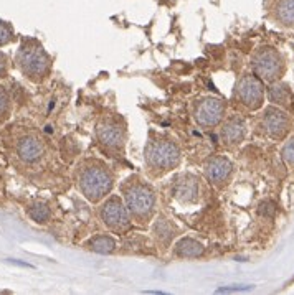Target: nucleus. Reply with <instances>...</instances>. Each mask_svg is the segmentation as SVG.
<instances>
[{
    "mask_svg": "<svg viewBox=\"0 0 294 295\" xmlns=\"http://www.w3.org/2000/svg\"><path fill=\"white\" fill-rule=\"evenodd\" d=\"M74 181L79 193L90 203H99L114 188V175L108 163L99 159H85L74 170Z\"/></svg>",
    "mask_w": 294,
    "mask_h": 295,
    "instance_id": "1",
    "label": "nucleus"
},
{
    "mask_svg": "<svg viewBox=\"0 0 294 295\" xmlns=\"http://www.w3.org/2000/svg\"><path fill=\"white\" fill-rule=\"evenodd\" d=\"M121 193L122 202L129 211L131 221L139 226H146L152 221L155 211H157V196L151 185L137 175H133L122 181Z\"/></svg>",
    "mask_w": 294,
    "mask_h": 295,
    "instance_id": "2",
    "label": "nucleus"
},
{
    "mask_svg": "<svg viewBox=\"0 0 294 295\" xmlns=\"http://www.w3.org/2000/svg\"><path fill=\"white\" fill-rule=\"evenodd\" d=\"M146 168L152 178H160L169 172L175 170L182 162V152L171 139L151 140L144 150Z\"/></svg>",
    "mask_w": 294,
    "mask_h": 295,
    "instance_id": "3",
    "label": "nucleus"
},
{
    "mask_svg": "<svg viewBox=\"0 0 294 295\" xmlns=\"http://www.w3.org/2000/svg\"><path fill=\"white\" fill-rule=\"evenodd\" d=\"M15 63L23 76L33 83H41L52 71V58L36 40L22 43Z\"/></svg>",
    "mask_w": 294,
    "mask_h": 295,
    "instance_id": "4",
    "label": "nucleus"
},
{
    "mask_svg": "<svg viewBox=\"0 0 294 295\" xmlns=\"http://www.w3.org/2000/svg\"><path fill=\"white\" fill-rule=\"evenodd\" d=\"M98 215L106 228L116 234L126 233V231L131 229V224H133L129 211L119 194H108L103 200L101 206H99Z\"/></svg>",
    "mask_w": 294,
    "mask_h": 295,
    "instance_id": "5",
    "label": "nucleus"
},
{
    "mask_svg": "<svg viewBox=\"0 0 294 295\" xmlns=\"http://www.w3.org/2000/svg\"><path fill=\"white\" fill-rule=\"evenodd\" d=\"M251 66L255 74L261 81L266 83H274L281 78V74L284 71V61L283 56L279 55L278 50L271 46H263L253 55L251 58Z\"/></svg>",
    "mask_w": 294,
    "mask_h": 295,
    "instance_id": "6",
    "label": "nucleus"
},
{
    "mask_svg": "<svg viewBox=\"0 0 294 295\" xmlns=\"http://www.w3.org/2000/svg\"><path fill=\"white\" fill-rule=\"evenodd\" d=\"M96 140L103 147L104 152L119 154L122 152L124 143H126V129L119 124V121L111 117H104L96 125Z\"/></svg>",
    "mask_w": 294,
    "mask_h": 295,
    "instance_id": "7",
    "label": "nucleus"
},
{
    "mask_svg": "<svg viewBox=\"0 0 294 295\" xmlns=\"http://www.w3.org/2000/svg\"><path fill=\"white\" fill-rule=\"evenodd\" d=\"M225 111H227V104L223 99L215 96L202 97L193 104V121L203 129L217 127L223 121Z\"/></svg>",
    "mask_w": 294,
    "mask_h": 295,
    "instance_id": "8",
    "label": "nucleus"
},
{
    "mask_svg": "<svg viewBox=\"0 0 294 295\" xmlns=\"http://www.w3.org/2000/svg\"><path fill=\"white\" fill-rule=\"evenodd\" d=\"M235 97L249 111L260 109L265 103V86L256 74H245L235 86Z\"/></svg>",
    "mask_w": 294,
    "mask_h": 295,
    "instance_id": "9",
    "label": "nucleus"
},
{
    "mask_svg": "<svg viewBox=\"0 0 294 295\" xmlns=\"http://www.w3.org/2000/svg\"><path fill=\"white\" fill-rule=\"evenodd\" d=\"M263 122H265V129H266L268 135L274 140L284 139L287 132H289V125H291L289 117H287V114L283 109L274 108V106H271V108H268L265 111Z\"/></svg>",
    "mask_w": 294,
    "mask_h": 295,
    "instance_id": "10",
    "label": "nucleus"
},
{
    "mask_svg": "<svg viewBox=\"0 0 294 295\" xmlns=\"http://www.w3.org/2000/svg\"><path fill=\"white\" fill-rule=\"evenodd\" d=\"M205 177L214 185H223L225 181L230 178L231 170H233V165L227 157L215 155L210 157V159L205 162Z\"/></svg>",
    "mask_w": 294,
    "mask_h": 295,
    "instance_id": "11",
    "label": "nucleus"
},
{
    "mask_svg": "<svg viewBox=\"0 0 294 295\" xmlns=\"http://www.w3.org/2000/svg\"><path fill=\"white\" fill-rule=\"evenodd\" d=\"M43 154H45V143L35 134L23 135L17 143V155L25 163L38 162L43 157Z\"/></svg>",
    "mask_w": 294,
    "mask_h": 295,
    "instance_id": "12",
    "label": "nucleus"
},
{
    "mask_svg": "<svg viewBox=\"0 0 294 295\" xmlns=\"http://www.w3.org/2000/svg\"><path fill=\"white\" fill-rule=\"evenodd\" d=\"M220 137L223 143L227 145H238L246 137V124L241 117L233 116L230 117L227 122L223 124V127L220 130Z\"/></svg>",
    "mask_w": 294,
    "mask_h": 295,
    "instance_id": "13",
    "label": "nucleus"
},
{
    "mask_svg": "<svg viewBox=\"0 0 294 295\" xmlns=\"http://www.w3.org/2000/svg\"><path fill=\"white\" fill-rule=\"evenodd\" d=\"M175 198H179L182 203H193L198 200L200 185L198 180L193 175H182L177 178V183L174 186Z\"/></svg>",
    "mask_w": 294,
    "mask_h": 295,
    "instance_id": "14",
    "label": "nucleus"
},
{
    "mask_svg": "<svg viewBox=\"0 0 294 295\" xmlns=\"http://www.w3.org/2000/svg\"><path fill=\"white\" fill-rule=\"evenodd\" d=\"M203 244L193 239V237H182L174 246V254L180 259H195V257L203 254Z\"/></svg>",
    "mask_w": 294,
    "mask_h": 295,
    "instance_id": "15",
    "label": "nucleus"
},
{
    "mask_svg": "<svg viewBox=\"0 0 294 295\" xmlns=\"http://www.w3.org/2000/svg\"><path fill=\"white\" fill-rule=\"evenodd\" d=\"M268 99L276 104L278 108H291L292 106V92L289 89V86L284 83H274L268 89Z\"/></svg>",
    "mask_w": 294,
    "mask_h": 295,
    "instance_id": "16",
    "label": "nucleus"
},
{
    "mask_svg": "<svg viewBox=\"0 0 294 295\" xmlns=\"http://www.w3.org/2000/svg\"><path fill=\"white\" fill-rule=\"evenodd\" d=\"M86 248L98 254H111L116 249V239L109 234H98L86 242Z\"/></svg>",
    "mask_w": 294,
    "mask_h": 295,
    "instance_id": "17",
    "label": "nucleus"
},
{
    "mask_svg": "<svg viewBox=\"0 0 294 295\" xmlns=\"http://www.w3.org/2000/svg\"><path fill=\"white\" fill-rule=\"evenodd\" d=\"M276 18L284 27H294V0H279Z\"/></svg>",
    "mask_w": 294,
    "mask_h": 295,
    "instance_id": "18",
    "label": "nucleus"
},
{
    "mask_svg": "<svg viewBox=\"0 0 294 295\" xmlns=\"http://www.w3.org/2000/svg\"><path fill=\"white\" fill-rule=\"evenodd\" d=\"M174 233H175V228L167 221V219H157V223L154 224V234L160 242L169 244L174 239V236H175Z\"/></svg>",
    "mask_w": 294,
    "mask_h": 295,
    "instance_id": "19",
    "label": "nucleus"
},
{
    "mask_svg": "<svg viewBox=\"0 0 294 295\" xmlns=\"http://www.w3.org/2000/svg\"><path fill=\"white\" fill-rule=\"evenodd\" d=\"M27 213H28V216L32 218L35 223H41V224L47 223L50 219V216H52V211H50L48 205L41 203V202H35V203L30 205Z\"/></svg>",
    "mask_w": 294,
    "mask_h": 295,
    "instance_id": "20",
    "label": "nucleus"
},
{
    "mask_svg": "<svg viewBox=\"0 0 294 295\" xmlns=\"http://www.w3.org/2000/svg\"><path fill=\"white\" fill-rule=\"evenodd\" d=\"M15 38V33H14V28L10 27L7 22H2L0 20V46L4 45H9V43Z\"/></svg>",
    "mask_w": 294,
    "mask_h": 295,
    "instance_id": "21",
    "label": "nucleus"
},
{
    "mask_svg": "<svg viewBox=\"0 0 294 295\" xmlns=\"http://www.w3.org/2000/svg\"><path fill=\"white\" fill-rule=\"evenodd\" d=\"M10 116V97L4 87H0V122Z\"/></svg>",
    "mask_w": 294,
    "mask_h": 295,
    "instance_id": "22",
    "label": "nucleus"
},
{
    "mask_svg": "<svg viewBox=\"0 0 294 295\" xmlns=\"http://www.w3.org/2000/svg\"><path fill=\"white\" fill-rule=\"evenodd\" d=\"M283 159H284V162L287 163V165L294 167V137L284 145V149H283Z\"/></svg>",
    "mask_w": 294,
    "mask_h": 295,
    "instance_id": "23",
    "label": "nucleus"
},
{
    "mask_svg": "<svg viewBox=\"0 0 294 295\" xmlns=\"http://www.w3.org/2000/svg\"><path fill=\"white\" fill-rule=\"evenodd\" d=\"M9 74V60L2 52H0V79Z\"/></svg>",
    "mask_w": 294,
    "mask_h": 295,
    "instance_id": "24",
    "label": "nucleus"
},
{
    "mask_svg": "<svg viewBox=\"0 0 294 295\" xmlns=\"http://www.w3.org/2000/svg\"><path fill=\"white\" fill-rule=\"evenodd\" d=\"M260 211H261V215H265V216H273L274 211H276V208H274L273 203H263L260 206Z\"/></svg>",
    "mask_w": 294,
    "mask_h": 295,
    "instance_id": "25",
    "label": "nucleus"
}]
</instances>
